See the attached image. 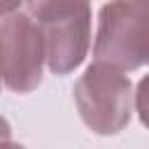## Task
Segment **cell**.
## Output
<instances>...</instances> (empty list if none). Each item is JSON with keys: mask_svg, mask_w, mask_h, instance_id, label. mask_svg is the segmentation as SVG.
Instances as JSON below:
<instances>
[{"mask_svg": "<svg viewBox=\"0 0 149 149\" xmlns=\"http://www.w3.org/2000/svg\"><path fill=\"white\" fill-rule=\"evenodd\" d=\"M23 9L35 19L44 40L47 68L65 77L74 72L91 47V5L68 0L26 2Z\"/></svg>", "mask_w": 149, "mask_h": 149, "instance_id": "cell-1", "label": "cell"}, {"mask_svg": "<svg viewBox=\"0 0 149 149\" xmlns=\"http://www.w3.org/2000/svg\"><path fill=\"white\" fill-rule=\"evenodd\" d=\"M93 63L121 72L149 63V2H105L98 12Z\"/></svg>", "mask_w": 149, "mask_h": 149, "instance_id": "cell-2", "label": "cell"}, {"mask_svg": "<svg viewBox=\"0 0 149 149\" xmlns=\"http://www.w3.org/2000/svg\"><path fill=\"white\" fill-rule=\"evenodd\" d=\"M77 112L95 135L121 133L133 116V84L126 72L105 63H91L72 88Z\"/></svg>", "mask_w": 149, "mask_h": 149, "instance_id": "cell-3", "label": "cell"}, {"mask_svg": "<svg viewBox=\"0 0 149 149\" xmlns=\"http://www.w3.org/2000/svg\"><path fill=\"white\" fill-rule=\"evenodd\" d=\"M44 40L35 19L16 5L0 19V79L14 93H30L42 84Z\"/></svg>", "mask_w": 149, "mask_h": 149, "instance_id": "cell-4", "label": "cell"}, {"mask_svg": "<svg viewBox=\"0 0 149 149\" xmlns=\"http://www.w3.org/2000/svg\"><path fill=\"white\" fill-rule=\"evenodd\" d=\"M133 102H135V112H137L142 126L149 128V74H144L137 81V88L133 93Z\"/></svg>", "mask_w": 149, "mask_h": 149, "instance_id": "cell-5", "label": "cell"}, {"mask_svg": "<svg viewBox=\"0 0 149 149\" xmlns=\"http://www.w3.org/2000/svg\"><path fill=\"white\" fill-rule=\"evenodd\" d=\"M12 137V126L5 116H0V142H7Z\"/></svg>", "mask_w": 149, "mask_h": 149, "instance_id": "cell-6", "label": "cell"}, {"mask_svg": "<svg viewBox=\"0 0 149 149\" xmlns=\"http://www.w3.org/2000/svg\"><path fill=\"white\" fill-rule=\"evenodd\" d=\"M16 5H19V2H0V19H2L7 12H12Z\"/></svg>", "mask_w": 149, "mask_h": 149, "instance_id": "cell-7", "label": "cell"}, {"mask_svg": "<svg viewBox=\"0 0 149 149\" xmlns=\"http://www.w3.org/2000/svg\"><path fill=\"white\" fill-rule=\"evenodd\" d=\"M0 149H26V147H23V144H19V142L7 140V142H0Z\"/></svg>", "mask_w": 149, "mask_h": 149, "instance_id": "cell-8", "label": "cell"}, {"mask_svg": "<svg viewBox=\"0 0 149 149\" xmlns=\"http://www.w3.org/2000/svg\"><path fill=\"white\" fill-rule=\"evenodd\" d=\"M0 88H2V79H0Z\"/></svg>", "mask_w": 149, "mask_h": 149, "instance_id": "cell-9", "label": "cell"}]
</instances>
